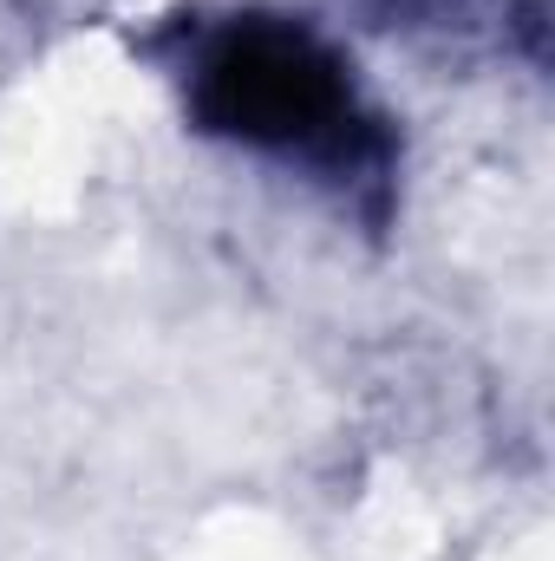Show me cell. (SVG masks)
I'll return each instance as SVG.
<instances>
[{
	"label": "cell",
	"mask_w": 555,
	"mask_h": 561,
	"mask_svg": "<svg viewBox=\"0 0 555 561\" xmlns=\"http://www.w3.org/2000/svg\"><path fill=\"white\" fill-rule=\"evenodd\" d=\"M196 112L229 138L287 157H340L353 144V85L340 59L287 20H242L209 46L196 66Z\"/></svg>",
	"instance_id": "1"
}]
</instances>
